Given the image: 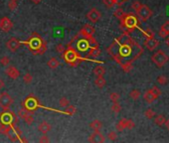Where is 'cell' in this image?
<instances>
[{"label": "cell", "mask_w": 169, "mask_h": 143, "mask_svg": "<svg viewBox=\"0 0 169 143\" xmlns=\"http://www.w3.org/2000/svg\"><path fill=\"white\" fill-rule=\"evenodd\" d=\"M108 53L118 64L133 63L143 54V48L136 42L120 43L116 40L108 48Z\"/></svg>", "instance_id": "obj_1"}, {"label": "cell", "mask_w": 169, "mask_h": 143, "mask_svg": "<svg viewBox=\"0 0 169 143\" xmlns=\"http://www.w3.org/2000/svg\"><path fill=\"white\" fill-rule=\"evenodd\" d=\"M63 59L71 67H77L79 64L82 61H89V62H94V63H99V64H103V62L101 61H97L95 59H90V58H85L83 56H81L80 54H78L76 51L74 50V48L68 44L66 50L63 53Z\"/></svg>", "instance_id": "obj_2"}, {"label": "cell", "mask_w": 169, "mask_h": 143, "mask_svg": "<svg viewBox=\"0 0 169 143\" xmlns=\"http://www.w3.org/2000/svg\"><path fill=\"white\" fill-rule=\"evenodd\" d=\"M22 44L28 45L29 50L33 55H43L47 50V43L43 38H41L36 32L31 34V38L28 41H22Z\"/></svg>", "instance_id": "obj_3"}, {"label": "cell", "mask_w": 169, "mask_h": 143, "mask_svg": "<svg viewBox=\"0 0 169 143\" xmlns=\"http://www.w3.org/2000/svg\"><path fill=\"white\" fill-rule=\"evenodd\" d=\"M120 20V28L124 30V32L131 33L136 28H139V20L137 16H135L132 13L124 14V17Z\"/></svg>", "instance_id": "obj_4"}, {"label": "cell", "mask_w": 169, "mask_h": 143, "mask_svg": "<svg viewBox=\"0 0 169 143\" xmlns=\"http://www.w3.org/2000/svg\"><path fill=\"white\" fill-rule=\"evenodd\" d=\"M22 105L24 108H26L27 110L29 111H34L35 109L39 108V107H41V108H44V109H47V110H51V111H54V112H57V113H61V114H66V111H62V110H59V109H55V108H51V107H47V106H44V105L41 104L40 102H39V100L36 98V97L34 96V95H29L28 97H27L26 99H25L24 101L22 102Z\"/></svg>", "instance_id": "obj_5"}, {"label": "cell", "mask_w": 169, "mask_h": 143, "mask_svg": "<svg viewBox=\"0 0 169 143\" xmlns=\"http://www.w3.org/2000/svg\"><path fill=\"white\" fill-rule=\"evenodd\" d=\"M18 118L16 114L9 109H3V112L0 113V124H7L10 126H14L18 123Z\"/></svg>", "instance_id": "obj_6"}, {"label": "cell", "mask_w": 169, "mask_h": 143, "mask_svg": "<svg viewBox=\"0 0 169 143\" xmlns=\"http://www.w3.org/2000/svg\"><path fill=\"white\" fill-rule=\"evenodd\" d=\"M151 61L157 68H162L164 65L168 63L169 57L163 51L158 50V51H156V53H154L151 56Z\"/></svg>", "instance_id": "obj_7"}, {"label": "cell", "mask_w": 169, "mask_h": 143, "mask_svg": "<svg viewBox=\"0 0 169 143\" xmlns=\"http://www.w3.org/2000/svg\"><path fill=\"white\" fill-rule=\"evenodd\" d=\"M135 12H136V15H137L138 20L141 22L147 21V20L152 16V14H153L152 10L150 9L147 5H144V4H142V5L140 6V8Z\"/></svg>", "instance_id": "obj_8"}, {"label": "cell", "mask_w": 169, "mask_h": 143, "mask_svg": "<svg viewBox=\"0 0 169 143\" xmlns=\"http://www.w3.org/2000/svg\"><path fill=\"white\" fill-rule=\"evenodd\" d=\"M75 41H76V37H75ZM76 41V49H74L77 53H87L89 51V49H91V46L89 44V41H88L87 38H81L79 39V35H78V38H77ZM71 46V45H70ZM74 48V47H73ZM82 56V55H81Z\"/></svg>", "instance_id": "obj_9"}, {"label": "cell", "mask_w": 169, "mask_h": 143, "mask_svg": "<svg viewBox=\"0 0 169 143\" xmlns=\"http://www.w3.org/2000/svg\"><path fill=\"white\" fill-rule=\"evenodd\" d=\"M13 104V98L7 92L0 94V107L2 109H9V107Z\"/></svg>", "instance_id": "obj_10"}, {"label": "cell", "mask_w": 169, "mask_h": 143, "mask_svg": "<svg viewBox=\"0 0 169 143\" xmlns=\"http://www.w3.org/2000/svg\"><path fill=\"white\" fill-rule=\"evenodd\" d=\"M134 126H135V123L131 119L122 118L118 122L116 128L118 131L122 132V131H124V129H132V128H134Z\"/></svg>", "instance_id": "obj_11"}, {"label": "cell", "mask_w": 169, "mask_h": 143, "mask_svg": "<svg viewBox=\"0 0 169 143\" xmlns=\"http://www.w3.org/2000/svg\"><path fill=\"white\" fill-rule=\"evenodd\" d=\"M20 45H22V41H19L18 39L14 38V37L13 38H10L9 40L6 42V48H7L10 52H12V53L17 51V50L19 49Z\"/></svg>", "instance_id": "obj_12"}, {"label": "cell", "mask_w": 169, "mask_h": 143, "mask_svg": "<svg viewBox=\"0 0 169 143\" xmlns=\"http://www.w3.org/2000/svg\"><path fill=\"white\" fill-rule=\"evenodd\" d=\"M95 32H96V30L93 26H91V25H89V24H86L80 30L79 36H82L83 38H89V37H91V36H94Z\"/></svg>", "instance_id": "obj_13"}, {"label": "cell", "mask_w": 169, "mask_h": 143, "mask_svg": "<svg viewBox=\"0 0 169 143\" xmlns=\"http://www.w3.org/2000/svg\"><path fill=\"white\" fill-rule=\"evenodd\" d=\"M102 17V13L96 8H92L87 13V18L92 22V23H97Z\"/></svg>", "instance_id": "obj_14"}, {"label": "cell", "mask_w": 169, "mask_h": 143, "mask_svg": "<svg viewBox=\"0 0 169 143\" xmlns=\"http://www.w3.org/2000/svg\"><path fill=\"white\" fill-rule=\"evenodd\" d=\"M13 28V22L8 17H2L0 19V30L3 32H9Z\"/></svg>", "instance_id": "obj_15"}, {"label": "cell", "mask_w": 169, "mask_h": 143, "mask_svg": "<svg viewBox=\"0 0 169 143\" xmlns=\"http://www.w3.org/2000/svg\"><path fill=\"white\" fill-rule=\"evenodd\" d=\"M144 46L149 51H154L159 46V41L156 40L155 38H146V40L144 41Z\"/></svg>", "instance_id": "obj_16"}, {"label": "cell", "mask_w": 169, "mask_h": 143, "mask_svg": "<svg viewBox=\"0 0 169 143\" xmlns=\"http://www.w3.org/2000/svg\"><path fill=\"white\" fill-rule=\"evenodd\" d=\"M105 136L101 133L100 131H94L93 134L89 137V141L92 143H103L105 142Z\"/></svg>", "instance_id": "obj_17"}, {"label": "cell", "mask_w": 169, "mask_h": 143, "mask_svg": "<svg viewBox=\"0 0 169 143\" xmlns=\"http://www.w3.org/2000/svg\"><path fill=\"white\" fill-rule=\"evenodd\" d=\"M5 72L10 78H12V80H16V78H18L20 76L19 70L16 69V68L13 67V66H9V67L6 69Z\"/></svg>", "instance_id": "obj_18"}, {"label": "cell", "mask_w": 169, "mask_h": 143, "mask_svg": "<svg viewBox=\"0 0 169 143\" xmlns=\"http://www.w3.org/2000/svg\"><path fill=\"white\" fill-rule=\"evenodd\" d=\"M158 35H159L161 38H166L169 35V21L168 20L161 25L159 32H158Z\"/></svg>", "instance_id": "obj_19"}, {"label": "cell", "mask_w": 169, "mask_h": 143, "mask_svg": "<svg viewBox=\"0 0 169 143\" xmlns=\"http://www.w3.org/2000/svg\"><path fill=\"white\" fill-rule=\"evenodd\" d=\"M51 128H52L51 124L48 123V122H46V121L41 122V123L38 125V130L40 132H42L43 134H47L48 132L51 130Z\"/></svg>", "instance_id": "obj_20"}, {"label": "cell", "mask_w": 169, "mask_h": 143, "mask_svg": "<svg viewBox=\"0 0 169 143\" xmlns=\"http://www.w3.org/2000/svg\"><path fill=\"white\" fill-rule=\"evenodd\" d=\"M143 98H144V100L146 101V102L151 103V102H153L155 99H157V97H156L155 95L152 94L151 90H147L146 92H144V94H143Z\"/></svg>", "instance_id": "obj_21"}, {"label": "cell", "mask_w": 169, "mask_h": 143, "mask_svg": "<svg viewBox=\"0 0 169 143\" xmlns=\"http://www.w3.org/2000/svg\"><path fill=\"white\" fill-rule=\"evenodd\" d=\"M90 127H91L92 129L94 130V131H100V130L102 129V127H103V123H102L101 120L95 119V120H93V121L91 122V124H90Z\"/></svg>", "instance_id": "obj_22"}, {"label": "cell", "mask_w": 169, "mask_h": 143, "mask_svg": "<svg viewBox=\"0 0 169 143\" xmlns=\"http://www.w3.org/2000/svg\"><path fill=\"white\" fill-rule=\"evenodd\" d=\"M101 55V49L99 48V46L98 47H92L91 49H90L89 53H88V57H92V58H97L99 57V56Z\"/></svg>", "instance_id": "obj_23"}, {"label": "cell", "mask_w": 169, "mask_h": 143, "mask_svg": "<svg viewBox=\"0 0 169 143\" xmlns=\"http://www.w3.org/2000/svg\"><path fill=\"white\" fill-rule=\"evenodd\" d=\"M47 66L50 69H57L60 66V61L56 58H51L49 61L47 62Z\"/></svg>", "instance_id": "obj_24"}, {"label": "cell", "mask_w": 169, "mask_h": 143, "mask_svg": "<svg viewBox=\"0 0 169 143\" xmlns=\"http://www.w3.org/2000/svg\"><path fill=\"white\" fill-rule=\"evenodd\" d=\"M106 82L104 78V76H96V80H95V84L100 88H103L104 86H106Z\"/></svg>", "instance_id": "obj_25"}, {"label": "cell", "mask_w": 169, "mask_h": 143, "mask_svg": "<svg viewBox=\"0 0 169 143\" xmlns=\"http://www.w3.org/2000/svg\"><path fill=\"white\" fill-rule=\"evenodd\" d=\"M106 74V68L103 66H98L94 69V74L96 76H104Z\"/></svg>", "instance_id": "obj_26"}, {"label": "cell", "mask_w": 169, "mask_h": 143, "mask_svg": "<svg viewBox=\"0 0 169 143\" xmlns=\"http://www.w3.org/2000/svg\"><path fill=\"white\" fill-rule=\"evenodd\" d=\"M12 127H13V126L7 125V124H0V133H2V134H4V135L7 136Z\"/></svg>", "instance_id": "obj_27"}, {"label": "cell", "mask_w": 169, "mask_h": 143, "mask_svg": "<svg viewBox=\"0 0 169 143\" xmlns=\"http://www.w3.org/2000/svg\"><path fill=\"white\" fill-rule=\"evenodd\" d=\"M165 120H166V118L163 114H159L154 118V123L158 126H162L164 123H165Z\"/></svg>", "instance_id": "obj_28"}, {"label": "cell", "mask_w": 169, "mask_h": 143, "mask_svg": "<svg viewBox=\"0 0 169 143\" xmlns=\"http://www.w3.org/2000/svg\"><path fill=\"white\" fill-rule=\"evenodd\" d=\"M23 120H24L28 125H31V124L33 123V121H34V117H33L32 111H28V113H27L26 116L23 118Z\"/></svg>", "instance_id": "obj_29"}, {"label": "cell", "mask_w": 169, "mask_h": 143, "mask_svg": "<svg viewBox=\"0 0 169 143\" xmlns=\"http://www.w3.org/2000/svg\"><path fill=\"white\" fill-rule=\"evenodd\" d=\"M65 111H66L67 115H73L76 113L77 111V108L76 106H74L73 104H69L66 106V109H65Z\"/></svg>", "instance_id": "obj_30"}, {"label": "cell", "mask_w": 169, "mask_h": 143, "mask_svg": "<svg viewBox=\"0 0 169 143\" xmlns=\"http://www.w3.org/2000/svg\"><path fill=\"white\" fill-rule=\"evenodd\" d=\"M129 97L131 99H133V100H136V99H138L140 97V92L138 90H136V88H134V90H132L129 92Z\"/></svg>", "instance_id": "obj_31"}, {"label": "cell", "mask_w": 169, "mask_h": 143, "mask_svg": "<svg viewBox=\"0 0 169 143\" xmlns=\"http://www.w3.org/2000/svg\"><path fill=\"white\" fill-rule=\"evenodd\" d=\"M110 109H112V111L114 113L118 114V113H120V110H122V106H120V104L118 102H114V104L112 105Z\"/></svg>", "instance_id": "obj_32"}, {"label": "cell", "mask_w": 169, "mask_h": 143, "mask_svg": "<svg viewBox=\"0 0 169 143\" xmlns=\"http://www.w3.org/2000/svg\"><path fill=\"white\" fill-rule=\"evenodd\" d=\"M32 80H33V76L30 72H26V74L23 76V82H24V84H29L32 82Z\"/></svg>", "instance_id": "obj_33"}, {"label": "cell", "mask_w": 169, "mask_h": 143, "mask_svg": "<svg viewBox=\"0 0 169 143\" xmlns=\"http://www.w3.org/2000/svg\"><path fill=\"white\" fill-rule=\"evenodd\" d=\"M120 67H122V69L124 70L126 72H129L132 70V63H124V64H122L120 65Z\"/></svg>", "instance_id": "obj_34"}, {"label": "cell", "mask_w": 169, "mask_h": 143, "mask_svg": "<svg viewBox=\"0 0 169 143\" xmlns=\"http://www.w3.org/2000/svg\"><path fill=\"white\" fill-rule=\"evenodd\" d=\"M144 115H145V117H146V118L152 119L154 116H155V112H154L153 109L148 108V109H146V110L144 111Z\"/></svg>", "instance_id": "obj_35"}, {"label": "cell", "mask_w": 169, "mask_h": 143, "mask_svg": "<svg viewBox=\"0 0 169 143\" xmlns=\"http://www.w3.org/2000/svg\"><path fill=\"white\" fill-rule=\"evenodd\" d=\"M124 14H126V13H124V11L122 9V8H118V9L114 11V17L118 18V19H122V18L124 17Z\"/></svg>", "instance_id": "obj_36"}, {"label": "cell", "mask_w": 169, "mask_h": 143, "mask_svg": "<svg viewBox=\"0 0 169 143\" xmlns=\"http://www.w3.org/2000/svg\"><path fill=\"white\" fill-rule=\"evenodd\" d=\"M10 64V59L7 56H3V57L0 59V65L3 66V67H7Z\"/></svg>", "instance_id": "obj_37"}, {"label": "cell", "mask_w": 169, "mask_h": 143, "mask_svg": "<svg viewBox=\"0 0 169 143\" xmlns=\"http://www.w3.org/2000/svg\"><path fill=\"white\" fill-rule=\"evenodd\" d=\"M157 80V82H158L159 84H163V86H164V84H167L168 78H167V76H165L164 74H161V76H158L157 80Z\"/></svg>", "instance_id": "obj_38"}, {"label": "cell", "mask_w": 169, "mask_h": 143, "mask_svg": "<svg viewBox=\"0 0 169 143\" xmlns=\"http://www.w3.org/2000/svg\"><path fill=\"white\" fill-rule=\"evenodd\" d=\"M69 104H70V102H69V99L67 98V97L63 96V97H61V98H60L59 105L61 107H66L67 105H69Z\"/></svg>", "instance_id": "obj_39"}, {"label": "cell", "mask_w": 169, "mask_h": 143, "mask_svg": "<svg viewBox=\"0 0 169 143\" xmlns=\"http://www.w3.org/2000/svg\"><path fill=\"white\" fill-rule=\"evenodd\" d=\"M120 94H118V92H112V94H110V99L112 101V102H118V100H120Z\"/></svg>", "instance_id": "obj_40"}, {"label": "cell", "mask_w": 169, "mask_h": 143, "mask_svg": "<svg viewBox=\"0 0 169 143\" xmlns=\"http://www.w3.org/2000/svg\"><path fill=\"white\" fill-rule=\"evenodd\" d=\"M17 7H18V4H17V1H15V0H10V1L8 2V8H9L11 11H14Z\"/></svg>", "instance_id": "obj_41"}, {"label": "cell", "mask_w": 169, "mask_h": 143, "mask_svg": "<svg viewBox=\"0 0 169 143\" xmlns=\"http://www.w3.org/2000/svg\"><path fill=\"white\" fill-rule=\"evenodd\" d=\"M88 39V41H89V44H90V46L92 47H98L99 46V43H98V41L96 40L95 38H94L93 36H91V37H89V38H87Z\"/></svg>", "instance_id": "obj_42"}, {"label": "cell", "mask_w": 169, "mask_h": 143, "mask_svg": "<svg viewBox=\"0 0 169 143\" xmlns=\"http://www.w3.org/2000/svg\"><path fill=\"white\" fill-rule=\"evenodd\" d=\"M150 90H151V92L155 95L156 97L158 98V96H159L160 94H161V90H160L159 88H157V86H152L151 88H150Z\"/></svg>", "instance_id": "obj_43"}, {"label": "cell", "mask_w": 169, "mask_h": 143, "mask_svg": "<svg viewBox=\"0 0 169 143\" xmlns=\"http://www.w3.org/2000/svg\"><path fill=\"white\" fill-rule=\"evenodd\" d=\"M141 5H142V4L140 3V1H138V0H135V1H133V3L131 4V8H132L134 11H137V10L140 8Z\"/></svg>", "instance_id": "obj_44"}, {"label": "cell", "mask_w": 169, "mask_h": 143, "mask_svg": "<svg viewBox=\"0 0 169 143\" xmlns=\"http://www.w3.org/2000/svg\"><path fill=\"white\" fill-rule=\"evenodd\" d=\"M108 137L110 141H116V138H118V134H116V131H110V133L108 134Z\"/></svg>", "instance_id": "obj_45"}, {"label": "cell", "mask_w": 169, "mask_h": 143, "mask_svg": "<svg viewBox=\"0 0 169 143\" xmlns=\"http://www.w3.org/2000/svg\"><path fill=\"white\" fill-rule=\"evenodd\" d=\"M143 35H144V36H146V38H154L153 32H152V31L150 30L149 28L146 29V30L143 31Z\"/></svg>", "instance_id": "obj_46"}, {"label": "cell", "mask_w": 169, "mask_h": 143, "mask_svg": "<svg viewBox=\"0 0 169 143\" xmlns=\"http://www.w3.org/2000/svg\"><path fill=\"white\" fill-rule=\"evenodd\" d=\"M103 2L106 7H108V8H112V7H114V5H116V4H114V0H104Z\"/></svg>", "instance_id": "obj_47"}, {"label": "cell", "mask_w": 169, "mask_h": 143, "mask_svg": "<svg viewBox=\"0 0 169 143\" xmlns=\"http://www.w3.org/2000/svg\"><path fill=\"white\" fill-rule=\"evenodd\" d=\"M65 50H66V48H65L63 44H58L57 46H56V51L60 54H63L65 52Z\"/></svg>", "instance_id": "obj_48"}, {"label": "cell", "mask_w": 169, "mask_h": 143, "mask_svg": "<svg viewBox=\"0 0 169 143\" xmlns=\"http://www.w3.org/2000/svg\"><path fill=\"white\" fill-rule=\"evenodd\" d=\"M50 141V139L48 138V136L46 135V134H44L43 136H41V138L39 139V142H41V143H44V142H49Z\"/></svg>", "instance_id": "obj_49"}, {"label": "cell", "mask_w": 169, "mask_h": 143, "mask_svg": "<svg viewBox=\"0 0 169 143\" xmlns=\"http://www.w3.org/2000/svg\"><path fill=\"white\" fill-rule=\"evenodd\" d=\"M126 1H127V0H114V4H116V5H122V4H124Z\"/></svg>", "instance_id": "obj_50"}, {"label": "cell", "mask_w": 169, "mask_h": 143, "mask_svg": "<svg viewBox=\"0 0 169 143\" xmlns=\"http://www.w3.org/2000/svg\"><path fill=\"white\" fill-rule=\"evenodd\" d=\"M4 86H5V82H4V80H2V78H0V90L3 88Z\"/></svg>", "instance_id": "obj_51"}, {"label": "cell", "mask_w": 169, "mask_h": 143, "mask_svg": "<svg viewBox=\"0 0 169 143\" xmlns=\"http://www.w3.org/2000/svg\"><path fill=\"white\" fill-rule=\"evenodd\" d=\"M32 3H34V4H39V3H41V2L43 1V0H30Z\"/></svg>", "instance_id": "obj_52"}, {"label": "cell", "mask_w": 169, "mask_h": 143, "mask_svg": "<svg viewBox=\"0 0 169 143\" xmlns=\"http://www.w3.org/2000/svg\"><path fill=\"white\" fill-rule=\"evenodd\" d=\"M164 124H165V126H166V128H167V129L169 130V118H168V119H166V120H165V123H164Z\"/></svg>", "instance_id": "obj_53"}, {"label": "cell", "mask_w": 169, "mask_h": 143, "mask_svg": "<svg viewBox=\"0 0 169 143\" xmlns=\"http://www.w3.org/2000/svg\"><path fill=\"white\" fill-rule=\"evenodd\" d=\"M165 43H166V45H167V46L169 47V35L167 37H166V40H165Z\"/></svg>", "instance_id": "obj_54"}, {"label": "cell", "mask_w": 169, "mask_h": 143, "mask_svg": "<svg viewBox=\"0 0 169 143\" xmlns=\"http://www.w3.org/2000/svg\"><path fill=\"white\" fill-rule=\"evenodd\" d=\"M15 1H18V0H15Z\"/></svg>", "instance_id": "obj_55"}]
</instances>
